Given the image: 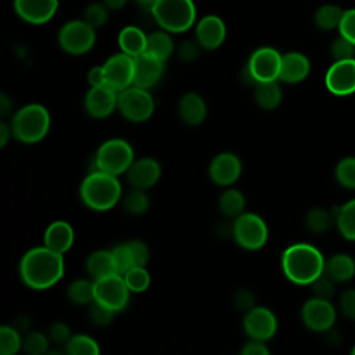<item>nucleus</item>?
<instances>
[{"mask_svg":"<svg viewBox=\"0 0 355 355\" xmlns=\"http://www.w3.org/2000/svg\"><path fill=\"white\" fill-rule=\"evenodd\" d=\"M19 276L29 288H50L64 276V257L46 245L31 248L19 262Z\"/></svg>","mask_w":355,"mask_h":355,"instance_id":"nucleus-1","label":"nucleus"},{"mask_svg":"<svg viewBox=\"0 0 355 355\" xmlns=\"http://www.w3.org/2000/svg\"><path fill=\"white\" fill-rule=\"evenodd\" d=\"M326 259L322 252L308 243H295L282 254L284 276L295 284H311L324 273Z\"/></svg>","mask_w":355,"mask_h":355,"instance_id":"nucleus-2","label":"nucleus"},{"mask_svg":"<svg viewBox=\"0 0 355 355\" xmlns=\"http://www.w3.org/2000/svg\"><path fill=\"white\" fill-rule=\"evenodd\" d=\"M79 194L86 207L93 211H108L114 208L122 196V186L118 176L92 171L80 183Z\"/></svg>","mask_w":355,"mask_h":355,"instance_id":"nucleus-3","label":"nucleus"},{"mask_svg":"<svg viewBox=\"0 0 355 355\" xmlns=\"http://www.w3.org/2000/svg\"><path fill=\"white\" fill-rule=\"evenodd\" d=\"M150 12L158 26L169 33H183L196 22L193 0H155Z\"/></svg>","mask_w":355,"mask_h":355,"instance_id":"nucleus-4","label":"nucleus"},{"mask_svg":"<svg viewBox=\"0 0 355 355\" xmlns=\"http://www.w3.org/2000/svg\"><path fill=\"white\" fill-rule=\"evenodd\" d=\"M50 129V114L42 104H26L19 108L11 119L12 136L26 144L44 139Z\"/></svg>","mask_w":355,"mask_h":355,"instance_id":"nucleus-5","label":"nucleus"},{"mask_svg":"<svg viewBox=\"0 0 355 355\" xmlns=\"http://www.w3.org/2000/svg\"><path fill=\"white\" fill-rule=\"evenodd\" d=\"M133 161L135 151L123 139H110L104 141L94 154L96 171H103L115 176L126 173Z\"/></svg>","mask_w":355,"mask_h":355,"instance_id":"nucleus-6","label":"nucleus"},{"mask_svg":"<svg viewBox=\"0 0 355 355\" xmlns=\"http://www.w3.org/2000/svg\"><path fill=\"white\" fill-rule=\"evenodd\" d=\"M233 239L244 250L255 251L262 248L268 241L266 222L257 214L243 212L233 222Z\"/></svg>","mask_w":355,"mask_h":355,"instance_id":"nucleus-7","label":"nucleus"},{"mask_svg":"<svg viewBox=\"0 0 355 355\" xmlns=\"http://www.w3.org/2000/svg\"><path fill=\"white\" fill-rule=\"evenodd\" d=\"M96 43V28L85 19H72L64 24L58 32L60 47L72 55L86 54Z\"/></svg>","mask_w":355,"mask_h":355,"instance_id":"nucleus-8","label":"nucleus"},{"mask_svg":"<svg viewBox=\"0 0 355 355\" xmlns=\"http://www.w3.org/2000/svg\"><path fill=\"white\" fill-rule=\"evenodd\" d=\"M155 104L147 89L135 85L118 93V110L130 122H144L151 118Z\"/></svg>","mask_w":355,"mask_h":355,"instance_id":"nucleus-9","label":"nucleus"},{"mask_svg":"<svg viewBox=\"0 0 355 355\" xmlns=\"http://www.w3.org/2000/svg\"><path fill=\"white\" fill-rule=\"evenodd\" d=\"M129 295L130 290L125 282L123 275L112 273L94 280V300L115 312L123 311L126 308Z\"/></svg>","mask_w":355,"mask_h":355,"instance_id":"nucleus-10","label":"nucleus"},{"mask_svg":"<svg viewBox=\"0 0 355 355\" xmlns=\"http://www.w3.org/2000/svg\"><path fill=\"white\" fill-rule=\"evenodd\" d=\"M336 308L330 300L313 297L304 302L301 308L302 323L312 331H329L336 322Z\"/></svg>","mask_w":355,"mask_h":355,"instance_id":"nucleus-11","label":"nucleus"},{"mask_svg":"<svg viewBox=\"0 0 355 355\" xmlns=\"http://www.w3.org/2000/svg\"><path fill=\"white\" fill-rule=\"evenodd\" d=\"M105 85L115 92H122L133 85L135 58L123 51L111 55L104 64Z\"/></svg>","mask_w":355,"mask_h":355,"instance_id":"nucleus-12","label":"nucleus"},{"mask_svg":"<svg viewBox=\"0 0 355 355\" xmlns=\"http://www.w3.org/2000/svg\"><path fill=\"white\" fill-rule=\"evenodd\" d=\"M282 65V54L273 47L257 49L247 62V68L251 72L257 83L266 80H279Z\"/></svg>","mask_w":355,"mask_h":355,"instance_id":"nucleus-13","label":"nucleus"},{"mask_svg":"<svg viewBox=\"0 0 355 355\" xmlns=\"http://www.w3.org/2000/svg\"><path fill=\"white\" fill-rule=\"evenodd\" d=\"M243 327L250 340L268 341L277 331V319L275 313L265 306H254L245 312Z\"/></svg>","mask_w":355,"mask_h":355,"instance_id":"nucleus-14","label":"nucleus"},{"mask_svg":"<svg viewBox=\"0 0 355 355\" xmlns=\"http://www.w3.org/2000/svg\"><path fill=\"white\" fill-rule=\"evenodd\" d=\"M324 85L336 96L355 93V58L334 61L326 72Z\"/></svg>","mask_w":355,"mask_h":355,"instance_id":"nucleus-15","label":"nucleus"},{"mask_svg":"<svg viewBox=\"0 0 355 355\" xmlns=\"http://www.w3.org/2000/svg\"><path fill=\"white\" fill-rule=\"evenodd\" d=\"M86 112L97 119L107 118L118 108V92L107 85L92 86L83 100Z\"/></svg>","mask_w":355,"mask_h":355,"instance_id":"nucleus-16","label":"nucleus"},{"mask_svg":"<svg viewBox=\"0 0 355 355\" xmlns=\"http://www.w3.org/2000/svg\"><path fill=\"white\" fill-rule=\"evenodd\" d=\"M15 14L25 22L42 25L49 22L57 12L58 0H14Z\"/></svg>","mask_w":355,"mask_h":355,"instance_id":"nucleus-17","label":"nucleus"},{"mask_svg":"<svg viewBox=\"0 0 355 355\" xmlns=\"http://www.w3.org/2000/svg\"><path fill=\"white\" fill-rule=\"evenodd\" d=\"M241 168V161L236 154L220 153L212 158L208 173L215 184L227 187L240 178Z\"/></svg>","mask_w":355,"mask_h":355,"instance_id":"nucleus-18","label":"nucleus"},{"mask_svg":"<svg viewBox=\"0 0 355 355\" xmlns=\"http://www.w3.org/2000/svg\"><path fill=\"white\" fill-rule=\"evenodd\" d=\"M226 39V25L218 15H204L196 24V40L204 50H215Z\"/></svg>","mask_w":355,"mask_h":355,"instance_id":"nucleus-19","label":"nucleus"},{"mask_svg":"<svg viewBox=\"0 0 355 355\" xmlns=\"http://www.w3.org/2000/svg\"><path fill=\"white\" fill-rule=\"evenodd\" d=\"M164 62L165 61L148 53H143L135 57L133 85L147 90L155 86L164 75Z\"/></svg>","mask_w":355,"mask_h":355,"instance_id":"nucleus-20","label":"nucleus"},{"mask_svg":"<svg viewBox=\"0 0 355 355\" xmlns=\"http://www.w3.org/2000/svg\"><path fill=\"white\" fill-rule=\"evenodd\" d=\"M161 178V166L157 159L143 157L135 159L126 171V179L132 187L147 190L153 187Z\"/></svg>","mask_w":355,"mask_h":355,"instance_id":"nucleus-21","label":"nucleus"},{"mask_svg":"<svg viewBox=\"0 0 355 355\" xmlns=\"http://www.w3.org/2000/svg\"><path fill=\"white\" fill-rule=\"evenodd\" d=\"M311 71V62L308 57L298 51H290L282 55V65L279 80L284 83H300Z\"/></svg>","mask_w":355,"mask_h":355,"instance_id":"nucleus-22","label":"nucleus"},{"mask_svg":"<svg viewBox=\"0 0 355 355\" xmlns=\"http://www.w3.org/2000/svg\"><path fill=\"white\" fill-rule=\"evenodd\" d=\"M73 239H75L73 229L65 220L51 222L44 230V236H43L44 245L62 255L72 247Z\"/></svg>","mask_w":355,"mask_h":355,"instance_id":"nucleus-23","label":"nucleus"},{"mask_svg":"<svg viewBox=\"0 0 355 355\" xmlns=\"http://www.w3.org/2000/svg\"><path fill=\"white\" fill-rule=\"evenodd\" d=\"M178 112L186 125L197 126L201 125L207 116V104L200 94L190 92L183 94L179 100Z\"/></svg>","mask_w":355,"mask_h":355,"instance_id":"nucleus-24","label":"nucleus"},{"mask_svg":"<svg viewBox=\"0 0 355 355\" xmlns=\"http://www.w3.org/2000/svg\"><path fill=\"white\" fill-rule=\"evenodd\" d=\"M118 46H119L121 51H123L135 58L146 51L147 35L139 26L128 25V26L122 28L118 35Z\"/></svg>","mask_w":355,"mask_h":355,"instance_id":"nucleus-25","label":"nucleus"},{"mask_svg":"<svg viewBox=\"0 0 355 355\" xmlns=\"http://www.w3.org/2000/svg\"><path fill=\"white\" fill-rule=\"evenodd\" d=\"M324 273L336 283H345L355 275V261L348 254H334L326 261Z\"/></svg>","mask_w":355,"mask_h":355,"instance_id":"nucleus-26","label":"nucleus"},{"mask_svg":"<svg viewBox=\"0 0 355 355\" xmlns=\"http://www.w3.org/2000/svg\"><path fill=\"white\" fill-rule=\"evenodd\" d=\"M254 97L258 107L265 111H272L277 108L283 100V93L280 85L277 83V79L257 83Z\"/></svg>","mask_w":355,"mask_h":355,"instance_id":"nucleus-27","label":"nucleus"},{"mask_svg":"<svg viewBox=\"0 0 355 355\" xmlns=\"http://www.w3.org/2000/svg\"><path fill=\"white\" fill-rule=\"evenodd\" d=\"M85 266H86V272L93 277V280L116 273L112 252L107 250H97L92 252L86 258Z\"/></svg>","mask_w":355,"mask_h":355,"instance_id":"nucleus-28","label":"nucleus"},{"mask_svg":"<svg viewBox=\"0 0 355 355\" xmlns=\"http://www.w3.org/2000/svg\"><path fill=\"white\" fill-rule=\"evenodd\" d=\"M173 50H175V46L169 32L162 29V31H155L147 35V46L144 53H148L162 61H166L172 55Z\"/></svg>","mask_w":355,"mask_h":355,"instance_id":"nucleus-29","label":"nucleus"},{"mask_svg":"<svg viewBox=\"0 0 355 355\" xmlns=\"http://www.w3.org/2000/svg\"><path fill=\"white\" fill-rule=\"evenodd\" d=\"M219 211L226 218L236 219L244 212L245 208V197L244 194L237 189H226L218 201Z\"/></svg>","mask_w":355,"mask_h":355,"instance_id":"nucleus-30","label":"nucleus"},{"mask_svg":"<svg viewBox=\"0 0 355 355\" xmlns=\"http://www.w3.org/2000/svg\"><path fill=\"white\" fill-rule=\"evenodd\" d=\"M340 234L355 241V198L347 201L336 211V222Z\"/></svg>","mask_w":355,"mask_h":355,"instance_id":"nucleus-31","label":"nucleus"},{"mask_svg":"<svg viewBox=\"0 0 355 355\" xmlns=\"http://www.w3.org/2000/svg\"><path fill=\"white\" fill-rule=\"evenodd\" d=\"M344 10H341L338 6L336 4H323L320 6L315 15H313V21L315 25L322 29V31H333V29H338L341 18H343Z\"/></svg>","mask_w":355,"mask_h":355,"instance_id":"nucleus-32","label":"nucleus"},{"mask_svg":"<svg viewBox=\"0 0 355 355\" xmlns=\"http://www.w3.org/2000/svg\"><path fill=\"white\" fill-rule=\"evenodd\" d=\"M68 300L75 305H89L94 300V280L76 279L67 290Z\"/></svg>","mask_w":355,"mask_h":355,"instance_id":"nucleus-33","label":"nucleus"},{"mask_svg":"<svg viewBox=\"0 0 355 355\" xmlns=\"http://www.w3.org/2000/svg\"><path fill=\"white\" fill-rule=\"evenodd\" d=\"M65 352L69 355H97L100 347L97 341L86 334H75L65 344Z\"/></svg>","mask_w":355,"mask_h":355,"instance_id":"nucleus-34","label":"nucleus"},{"mask_svg":"<svg viewBox=\"0 0 355 355\" xmlns=\"http://www.w3.org/2000/svg\"><path fill=\"white\" fill-rule=\"evenodd\" d=\"M333 222H336V212L333 214L324 208H313L305 216V226L313 233L326 232Z\"/></svg>","mask_w":355,"mask_h":355,"instance_id":"nucleus-35","label":"nucleus"},{"mask_svg":"<svg viewBox=\"0 0 355 355\" xmlns=\"http://www.w3.org/2000/svg\"><path fill=\"white\" fill-rule=\"evenodd\" d=\"M122 202L125 211L130 215H143L150 205V200L146 194V190L136 187H132V190L125 194Z\"/></svg>","mask_w":355,"mask_h":355,"instance_id":"nucleus-36","label":"nucleus"},{"mask_svg":"<svg viewBox=\"0 0 355 355\" xmlns=\"http://www.w3.org/2000/svg\"><path fill=\"white\" fill-rule=\"evenodd\" d=\"M22 348V337L14 326L0 327V354L14 355Z\"/></svg>","mask_w":355,"mask_h":355,"instance_id":"nucleus-37","label":"nucleus"},{"mask_svg":"<svg viewBox=\"0 0 355 355\" xmlns=\"http://www.w3.org/2000/svg\"><path fill=\"white\" fill-rule=\"evenodd\" d=\"M334 176L337 182L349 190H355V157H345L336 165Z\"/></svg>","mask_w":355,"mask_h":355,"instance_id":"nucleus-38","label":"nucleus"},{"mask_svg":"<svg viewBox=\"0 0 355 355\" xmlns=\"http://www.w3.org/2000/svg\"><path fill=\"white\" fill-rule=\"evenodd\" d=\"M125 282L130 290V293H143L150 286V273L144 266H133L125 275Z\"/></svg>","mask_w":355,"mask_h":355,"instance_id":"nucleus-39","label":"nucleus"},{"mask_svg":"<svg viewBox=\"0 0 355 355\" xmlns=\"http://www.w3.org/2000/svg\"><path fill=\"white\" fill-rule=\"evenodd\" d=\"M112 258H114V263H115V269L116 273L119 275H125L129 269H132L135 265V258H133V252L130 250L129 243H122L115 245L112 250Z\"/></svg>","mask_w":355,"mask_h":355,"instance_id":"nucleus-40","label":"nucleus"},{"mask_svg":"<svg viewBox=\"0 0 355 355\" xmlns=\"http://www.w3.org/2000/svg\"><path fill=\"white\" fill-rule=\"evenodd\" d=\"M49 336L40 331H29L22 338V348L31 355H42L49 351Z\"/></svg>","mask_w":355,"mask_h":355,"instance_id":"nucleus-41","label":"nucleus"},{"mask_svg":"<svg viewBox=\"0 0 355 355\" xmlns=\"http://www.w3.org/2000/svg\"><path fill=\"white\" fill-rule=\"evenodd\" d=\"M110 8L101 1V3H92L89 4L83 11V18L89 25L93 28H100L107 22Z\"/></svg>","mask_w":355,"mask_h":355,"instance_id":"nucleus-42","label":"nucleus"},{"mask_svg":"<svg viewBox=\"0 0 355 355\" xmlns=\"http://www.w3.org/2000/svg\"><path fill=\"white\" fill-rule=\"evenodd\" d=\"M115 311L110 309L108 306L100 304L98 301L93 300L89 304V318L96 326H107L112 322L115 316Z\"/></svg>","mask_w":355,"mask_h":355,"instance_id":"nucleus-43","label":"nucleus"},{"mask_svg":"<svg viewBox=\"0 0 355 355\" xmlns=\"http://www.w3.org/2000/svg\"><path fill=\"white\" fill-rule=\"evenodd\" d=\"M330 54L334 61L351 60L355 58V44L345 39L344 36H338L330 46Z\"/></svg>","mask_w":355,"mask_h":355,"instance_id":"nucleus-44","label":"nucleus"},{"mask_svg":"<svg viewBox=\"0 0 355 355\" xmlns=\"http://www.w3.org/2000/svg\"><path fill=\"white\" fill-rule=\"evenodd\" d=\"M334 283L336 282L333 279H330L326 273H323L322 276H319L316 280L311 283V287L315 297L330 300L334 295Z\"/></svg>","mask_w":355,"mask_h":355,"instance_id":"nucleus-45","label":"nucleus"},{"mask_svg":"<svg viewBox=\"0 0 355 355\" xmlns=\"http://www.w3.org/2000/svg\"><path fill=\"white\" fill-rule=\"evenodd\" d=\"M338 32L341 36L348 39L355 44V8L345 10L338 26Z\"/></svg>","mask_w":355,"mask_h":355,"instance_id":"nucleus-46","label":"nucleus"},{"mask_svg":"<svg viewBox=\"0 0 355 355\" xmlns=\"http://www.w3.org/2000/svg\"><path fill=\"white\" fill-rule=\"evenodd\" d=\"M50 341L60 344V345H65L67 341L71 338V330L68 327V324H65L64 322H54L47 333Z\"/></svg>","mask_w":355,"mask_h":355,"instance_id":"nucleus-47","label":"nucleus"},{"mask_svg":"<svg viewBox=\"0 0 355 355\" xmlns=\"http://www.w3.org/2000/svg\"><path fill=\"white\" fill-rule=\"evenodd\" d=\"M233 304L239 311L247 312L251 308L255 306V298L254 294L247 290V288H239L234 294H233Z\"/></svg>","mask_w":355,"mask_h":355,"instance_id":"nucleus-48","label":"nucleus"},{"mask_svg":"<svg viewBox=\"0 0 355 355\" xmlns=\"http://www.w3.org/2000/svg\"><path fill=\"white\" fill-rule=\"evenodd\" d=\"M340 309L345 318L355 320V288H348L340 295Z\"/></svg>","mask_w":355,"mask_h":355,"instance_id":"nucleus-49","label":"nucleus"},{"mask_svg":"<svg viewBox=\"0 0 355 355\" xmlns=\"http://www.w3.org/2000/svg\"><path fill=\"white\" fill-rule=\"evenodd\" d=\"M200 49L201 46L198 44V42H191V40H186L183 43H180L179 49H178V55L182 61L184 62H191L194 61L198 54H200Z\"/></svg>","mask_w":355,"mask_h":355,"instance_id":"nucleus-50","label":"nucleus"},{"mask_svg":"<svg viewBox=\"0 0 355 355\" xmlns=\"http://www.w3.org/2000/svg\"><path fill=\"white\" fill-rule=\"evenodd\" d=\"M128 243H129L130 250L133 252L135 265L136 266H146V263L148 262V258H150L148 247L140 240H132V241H128Z\"/></svg>","mask_w":355,"mask_h":355,"instance_id":"nucleus-51","label":"nucleus"},{"mask_svg":"<svg viewBox=\"0 0 355 355\" xmlns=\"http://www.w3.org/2000/svg\"><path fill=\"white\" fill-rule=\"evenodd\" d=\"M243 355H268L269 349L265 345L263 341H258V340H250L248 343H245L240 351Z\"/></svg>","mask_w":355,"mask_h":355,"instance_id":"nucleus-52","label":"nucleus"},{"mask_svg":"<svg viewBox=\"0 0 355 355\" xmlns=\"http://www.w3.org/2000/svg\"><path fill=\"white\" fill-rule=\"evenodd\" d=\"M87 82L92 86H100V85H105V78H104V69L103 65H97L93 67L89 72H87Z\"/></svg>","mask_w":355,"mask_h":355,"instance_id":"nucleus-53","label":"nucleus"},{"mask_svg":"<svg viewBox=\"0 0 355 355\" xmlns=\"http://www.w3.org/2000/svg\"><path fill=\"white\" fill-rule=\"evenodd\" d=\"M11 135H12L11 126H8L4 121H1L0 122V147H4L8 143Z\"/></svg>","mask_w":355,"mask_h":355,"instance_id":"nucleus-54","label":"nucleus"},{"mask_svg":"<svg viewBox=\"0 0 355 355\" xmlns=\"http://www.w3.org/2000/svg\"><path fill=\"white\" fill-rule=\"evenodd\" d=\"M12 108V104H11V100L3 93L0 94V115L1 116H6L7 114H10Z\"/></svg>","mask_w":355,"mask_h":355,"instance_id":"nucleus-55","label":"nucleus"},{"mask_svg":"<svg viewBox=\"0 0 355 355\" xmlns=\"http://www.w3.org/2000/svg\"><path fill=\"white\" fill-rule=\"evenodd\" d=\"M103 3L110 8V10H121L122 7L126 6L128 0H103Z\"/></svg>","mask_w":355,"mask_h":355,"instance_id":"nucleus-56","label":"nucleus"},{"mask_svg":"<svg viewBox=\"0 0 355 355\" xmlns=\"http://www.w3.org/2000/svg\"><path fill=\"white\" fill-rule=\"evenodd\" d=\"M135 3H136L139 7L146 8V10L150 11V8H151V6L155 3V0H135Z\"/></svg>","mask_w":355,"mask_h":355,"instance_id":"nucleus-57","label":"nucleus"},{"mask_svg":"<svg viewBox=\"0 0 355 355\" xmlns=\"http://www.w3.org/2000/svg\"><path fill=\"white\" fill-rule=\"evenodd\" d=\"M351 354H352V355H355V345L352 347V349H351Z\"/></svg>","mask_w":355,"mask_h":355,"instance_id":"nucleus-58","label":"nucleus"}]
</instances>
